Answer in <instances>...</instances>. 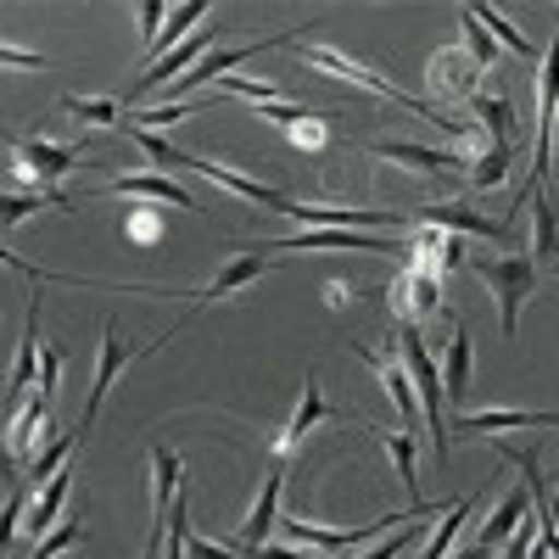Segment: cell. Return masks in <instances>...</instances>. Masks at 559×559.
<instances>
[{"label":"cell","instance_id":"obj_1","mask_svg":"<svg viewBox=\"0 0 559 559\" xmlns=\"http://www.w3.org/2000/svg\"><path fill=\"white\" fill-rule=\"evenodd\" d=\"M471 274L492 292V302H498V331L515 342V331H521V308H526V297L537 292V263H532L526 252H503V258H476Z\"/></svg>","mask_w":559,"mask_h":559},{"label":"cell","instance_id":"obj_2","mask_svg":"<svg viewBox=\"0 0 559 559\" xmlns=\"http://www.w3.org/2000/svg\"><path fill=\"white\" fill-rule=\"evenodd\" d=\"M397 353L408 364V381H414V397L426 408V437L437 448V459H448V397H442V369L426 358V342H419V324H397Z\"/></svg>","mask_w":559,"mask_h":559},{"label":"cell","instance_id":"obj_3","mask_svg":"<svg viewBox=\"0 0 559 559\" xmlns=\"http://www.w3.org/2000/svg\"><path fill=\"white\" fill-rule=\"evenodd\" d=\"M297 62L302 68H324V73H336V79H347V84H358L364 96H381V102H397V107H408V112H419V118H442L431 102H419V96H408V90H397L392 79H381V73H369V68H358L353 57H342V51H331V45H302L297 51Z\"/></svg>","mask_w":559,"mask_h":559},{"label":"cell","instance_id":"obj_4","mask_svg":"<svg viewBox=\"0 0 559 559\" xmlns=\"http://www.w3.org/2000/svg\"><path fill=\"white\" fill-rule=\"evenodd\" d=\"M554 118H559V28H554V45H548V57H543V73H537V152H532V191L548 179Z\"/></svg>","mask_w":559,"mask_h":559},{"label":"cell","instance_id":"obj_5","mask_svg":"<svg viewBox=\"0 0 559 559\" xmlns=\"http://www.w3.org/2000/svg\"><path fill=\"white\" fill-rule=\"evenodd\" d=\"M274 213H286V218H302V224H313V229H364V236H376V229H403L408 218L403 213H381V207H308V202H280Z\"/></svg>","mask_w":559,"mask_h":559},{"label":"cell","instance_id":"obj_6","mask_svg":"<svg viewBox=\"0 0 559 559\" xmlns=\"http://www.w3.org/2000/svg\"><path fill=\"white\" fill-rule=\"evenodd\" d=\"M414 224L448 229V236H487V241H509V236H515V224H509V218H487L476 207H453V202H426L414 213Z\"/></svg>","mask_w":559,"mask_h":559},{"label":"cell","instance_id":"obj_7","mask_svg":"<svg viewBox=\"0 0 559 559\" xmlns=\"http://www.w3.org/2000/svg\"><path fill=\"white\" fill-rule=\"evenodd\" d=\"M280 492H286V464H269L263 492H258V503H252L247 526L229 537V548H236V554H247V548H269V532L280 526Z\"/></svg>","mask_w":559,"mask_h":559},{"label":"cell","instance_id":"obj_8","mask_svg":"<svg viewBox=\"0 0 559 559\" xmlns=\"http://www.w3.org/2000/svg\"><path fill=\"white\" fill-rule=\"evenodd\" d=\"M269 269H274V252H241V258H229V263L207 280V286L197 292V308H191V313H202V308H213V302H224V297L247 292L252 280H258V274H269ZM191 313H185V319H191ZM185 319H179V324H185Z\"/></svg>","mask_w":559,"mask_h":559},{"label":"cell","instance_id":"obj_9","mask_svg":"<svg viewBox=\"0 0 559 559\" xmlns=\"http://www.w3.org/2000/svg\"><path fill=\"white\" fill-rule=\"evenodd\" d=\"M353 353L376 369V376L386 381V397L397 403V414H403V431H419L426 437V426H419V397H414V381H408V364H403V353L397 358H381V353H369L364 342H353Z\"/></svg>","mask_w":559,"mask_h":559},{"label":"cell","instance_id":"obj_10","mask_svg":"<svg viewBox=\"0 0 559 559\" xmlns=\"http://www.w3.org/2000/svg\"><path fill=\"white\" fill-rule=\"evenodd\" d=\"M39 297L28 302V319H23V347H17V364H12V381H7V426H17V403L28 386H39Z\"/></svg>","mask_w":559,"mask_h":559},{"label":"cell","instance_id":"obj_11","mask_svg":"<svg viewBox=\"0 0 559 559\" xmlns=\"http://www.w3.org/2000/svg\"><path fill=\"white\" fill-rule=\"evenodd\" d=\"M134 358V347L118 336V324L107 319L102 324V364H96V381H90V397H84V414H79V426H96V414H102V403H107V386L118 381V369Z\"/></svg>","mask_w":559,"mask_h":559},{"label":"cell","instance_id":"obj_12","mask_svg":"<svg viewBox=\"0 0 559 559\" xmlns=\"http://www.w3.org/2000/svg\"><path fill=\"white\" fill-rule=\"evenodd\" d=\"M376 163H403L408 174H471V157L464 152H431V146H403V140H381L369 146Z\"/></svg>","mask_w":559,"mask_h":559},{"label":"cell","instance_id":"obj_13","mask_svg":"<svg viewBox=\"0 0 559 559\" xmlns=\"http://www.w3.org/2000/svg\"><path fill=\"white\" fill-rule=\"evenodd\" d=\"M213 34H218V23H202V28H197L191 39H179V45H174V51H168V57H163L157 68H146V73H140V84L129 90V102H146V96H152V90H157V84H168V79L179 84V79H185L179 68H191V62L202 57V45H207Z\"/></svg>","mask_w":559,"mask_h":559},{"label":"cell","instance_id":"obj_14","mask_svg":"<svg viewBox=\"0 0 559 559\" xmlns=\"http://www.w3.org/2000/svg\"><path fill=\"white\" fill-rule=\"evenodd\" d=\"M437 302H442V274H419V269H408L397 286H392V308H397L403 324H426V319L437 313Z\"/></svg>","mask_w":559,"mask_h":559},{"label":"cell","instance_id":"obj_15","mask_svg":"<svg viewBox=\"0 0 559 559\" xmlns=\"http://www.w3.org/2000/svg\"><path fill=\"white\" fill-rule=\"evenodd\" d=\"M476 57L471 51H437L431 57V68H426V79H431V90L442 102H471L476 96Z\"/></svg>","mask_w":559,"mask_h":559},{"label":"cell","instance_id":"obj_16","mask_svg":"<svg viewBox=\"0 0 559 559\" xmlns=\"http://www.w3.org/2000/svg\"><path fill=\"white\" fill-rule=\"evenodd\" d=\"M12 152L23 157V168H28L34 179H62L73 163H84V152H79V146H51V140H39V134L12 140Z\"/></svg>","mask_w":559,"mask_h":559},{"label":"cell","instance_id":"obj_17","mask_svg":"<svg viewBox=\"0 0 559 559\" xmlns=\"http://www.w3.org/2000/svg\"><path fill=\"white\" fill-rule=\"evenodd\" d=\"M509 426H559V414H532V408H487V414H459V437H498Z\"/></svg>","mask_w":559,"mask_h":559},{"label":"cell","instance_id":"obj_18","mask_svg":"<svg viewBox=\"0 0 559 559\" xmlns=\"http://www.w3.org/2000/svg\"><path fill=\"white\" fill-rule=\"evenodd\" d=\"M532 515V492H526V481H515V487H503V498H498V509L487 515V526H481V537H476V548H498L509 532H515L521 521Z\"/></svg>","mask_w":559,"mask_h":559},{"label":"cell","instance_id":"obj_19","mask_svg":"<svg viewBox=\"0 0 559 559\" xmlns=\"http://www.w3.org/2000/svg\"><path fill=\"white\" fill-rule=\"evenodd\" d=\"M324 419H336V408L331 403H324V392H319V376H313V369H308V376H302V403H297V414H292V426L286 431H280V453H286V448H297L313 426H324Z\"/></svg>","mask_w":559,"mask_h":559},{"label":"cell","instance_id":"obj_20","mask_svg":"<svg viewBox=\"0 0 559 559\" xmlns=\"http://www.w3.org/2000/svg\"><path fill=\"white\" fill-rule=\"evenodd\" d=\"M202 179H218L224 185V191H236V197H247V202H258V207H280V202H286V191H274V185H263V179H247V174H236V168H224V163H213V157H197L191 163Z\"/></svg>","mask_w":559,"mask_h":559},{"label":"cell","instance_id":"obj_21","mask_svg":"<svg viewBox=\"0 0 559 559\" xmlns=\"http://www.w3.org/2000/svg\"><path fill=\"white\" fill-rule=\"evenodd\" d=\"M464 392H471V324H453L448 358H442V397L464 403Z\"/></svg>","mask_w":559,"mask_h":559},{"label":"cell","instance_id":"obj_22","mask_svg":"<svg viewBox=\"0 0 559 559\" xmlns=\"http://www.w3.org/2000/svg\"><path fill=\"white\" fill-rule=\"evenodd\" d=\"M68 487H73V471H57V481H45V492L34 498L28 521H23V532H28V537H51V532H57L62 503H68Z\"/></svg>","mask_w":559,"mask_h":559},{"label":"cell","instance_id":"obj_23","mask_svg":"<svg viewBox=\"0 0 559 559\" xmlns=\"http://www.w3.org/2000/svg\"><path fill=\"white\" fill-rule=\"evenodd\" d=\"M185 492V464L174 448H152V515H168L174 498Z\"/></svg>","mask_w":559,"mask_h":559},{"label":"cell","instance_id":"obj_24","mask_svg":"<svg viewBox=\"0 0 559 559\" xmlns=\"http://www.w3.org/2000/svg\"><path fill=\"white\" fill-rule=\"evenodd\" d=\"M369 431H376L381 448L392 453V464H397V476H403L408 498L426 503V498H419V431H381V426H369Z\"/></svg>","mask_w":559,"mask_h":559},{"label":"cell","instance_id":"obj_25","mask_svg":"<svg viewBox=\"0 0 559 559\" xmlns=\"http://www.w3.org/2000/svg\"><path fill=\"white\" fill-rule=\"evenodd\" d=\"M453 503H459V498H431V503L419 509V515H414L408 526H397V532H392V537H386L381 548H369V554H358V559H397V554H408V548H414L419 537H426V521H431V515H448Z\"/></svg>","mask_w":559,"mask_h":559},{"label":"cell","instance_id":"obj_26","mask_svg":"<svg viewBox=\"0 0 559 559\" xmlns=\"http://www.w3.org/2000/svg\"><path fill=\"white\" fill-rule=\"evenodd\" d=\"M112 191L118 197H152V202H174V207H185V213H197L202 202H191L179 191L174 179H163V174H123V179H112Z\"/></svg>","mask_w":559,"mask_h":559},{"label":"cell","instance_id":"obj_27","mask_svg":"<svg viewBox=\"0 0 559 559\" xmlns=\"http://www.w3.org/2000/svg\"><path fill=\"white\" fill-rule=\"evenodd\" d=\"M481 503V492H471V498H459L448 515H442V526L431 532V543L419 548V559H448L453 554V543H459V532H464V521H471V509Z\"/></svg>","mask_w":559,"mask_h":559},{"label":"cell","instance_id":"obj_28","mask_svg":"<svg viewBox=\"0 0 559 559\" xmlns=\"http://www.w3.org/2000/svg\"><path fill=\"white\" fill-rule=\"evenodd\" d=\"M509 168H515V146H487L464 179H471V191H498V185L509 179Z\"/></svg>","mask_w":559,"mask_h":559},{"label":"cell","instance_id":"obj_29","mask_svg":"<svg viewBox=\"0 0 559 559\" xmlns=\"http://www.w3.org/2000/svg\"><path fill=\"white\" fill-rule=\"evenodd\" d=\"M471 112L492 134V146H515V118H509V102L503 96H471Z\"/></svg>","mask_w":559,"mask_h":559},{"label":"cell","instance_id":"obj_30","mask_svg":"<svg viewBox=\"0 0 559 559\" xmlns=\"http://www.w3.org/2000/svg\"><path fill=\"white\" fill-rule=\"evenodd\" d=\"M129 140H134V146H140V157L152 163V174H157V168H191V163H197V157H185V152H174L168 140H157V129H146V123H129Z\"/></svg>","mask_w":559,"mask_h":559},{"label":"cell","instance_id":"obj_31","mask_svg":"<svg viewBox=\"0 0 559 559\" xmlns=\"http://www.w3.org/2000/svg\"><path fill=\"white\" fill-rule=\"evenodd\" d=\"M471 12H476V23H481V28H487V34H492L498 45H509V51H515L521 62H537V45H532V39H526V34L515 28V23H503V17H498L492 7H471Z\"/></svg>","mask_w":559,"mask_h":559},{"label":"cell","instance_id":"obj_32","mask_svg":"<svg viewBox=\"0 0 559 559\" xmlns=\"http://www.w3.org/2000/svg\"><path fill=\"white\" fill-rule=\"evenodd\" d=\"M532 213H537V252H543L548 263H559V224H554V202H548L543 185L532 191Z\"/></svg>","mask_w":559,"mask_h":559},{"label":"cell","instance_id":"obj_33","mask_svg":"<svg viewBox=\"0 0 559 559\" xmlns=\"http://www.w3.org/2000/svg\"><path fill=\"white\" fill-rule=\"evenodd\" d=\"M459 23H464V51L476 57V68H492V62H498V39L476 23V12H471V7L459 12Z\"/></svg>","mask_w":559,"mask_h":559},{"label":"cell","instance_id":"obj_34","mask_svg":"<svg viewBox=\"0 0 559 559\" xmlns=\"http://www.w3.org/2000/svg\"><path fill=\"white\" fill-rule=\"evenodd\" d=\"M62 112H73L79 123L102 129V123H118L123 118V102H84V96H62Z\"/></svg>","mask_w":559,"mask_h":559},{"label":"cell","instance_id":"obj_35","mask_svg":"<svg viewBox=\"0 0 559 559\" xmlns=\"http://www.w3.org/2000/svg\"><path fill=\"white\" fill-rule=\"evenodd\" d=\"M185 537H191V492H179L168 509V548L163 559H185Z\"/></svg>","mask_w":559,"mask_h":559},{"label":"cell","instance_id":"obj_36","mask_svg":"<svg viewBox=\"0 0 559 559\" xmlns=\"http://www.w3.org/2000/svg\"><path fill=\"white\" fill-rule=\"evenodd\" d=\"M39 207H73V202L57 197V191H45V197H7V202H0V218H7V229H12L17 218H34Z\"/></svg>","mask_w":559,"mask_h":559},{"label":"cell","instance_id":"obj_37","mask_svg":"<svg viewBox=\"0 0 559 559\" xmlns=\"http://www.w3.org/2000/svg\"><path fill=\"white\" fill-rule=\"evenodd\" d=\"M286 134H292V146H297V152H324V140H331L324 118H313V112H302V118H297Z\"/></svg>","mask_w":559,"mask_h":559},{"label":"cell","instance_id":"obj_38","mask_svg":"<svg viewBox=\"0 0 559 559\" xmlns=\"http://www.w3.org/2000/svg\"><path fill=\"white\" fill-rule=\"evenodd\" d=\"M84 543V521H68V526H57L51 537H39V548H34V559H57V554H68V548H79Z\"/></svg>","mask_w":559,"mask_h":559},{"label":"cell","instance_id":"obj_39","mask_svg":"<svg viewBox=\"0 0 559 559\" xmlns=\"http://www.w3.org/2000/svg\"><path fill=\"white\" fill-rule=\"evenodd\" d=\"M163 23H168V7H163V0H146V7H140V34H146V51L157 45Z\"/></svg>","mask_w":559,"mask_h":559},{"label":"cell","instance_id":"obj_40","mask_svg":"<svg viewBox=\"0 0 559 559\" xmlns=\"http://www.w3.org/2000/svg\"><path fill=\"white\" fill-rule=\"evenodd\" d=\"M185 559H241L236 548H218V543H207V537H197V526H191V537H185Z\"/></svg>","mask_w":559,"mask_h":559},{"label":"cell","instance_id":"obj_41","mask_svg":"<svg viewBox=\"0 0 559 559\" xmlns=\"http://www.w3.org/2000/svg\"><path fill=\"white\" fill-rule=\"evenodd\" d=\"M258 118H269V123H280V129H292V123L302 118V107H292V102H274V107H258Z\"/></svg>","mask_w":559,"mask_h":559},{"label":"cell","instance_id":"obj_42","mask_svg":"<svg viewBox=\"0 0 559 559\" xmlns=\"http://www.w3.org/2000/svg\"><path fill=\"white\" fill-rule=\"evenodd\" d=\"M163 548H168V515L152 521V537H146V554H140V559H163Z\"/></svg>","mask_w":559,"mask_h":559},{"label":"cell","instance_id":"obj_43","mask_svg":"<svg viewBox=\"0 0 559 559\" xmlns=\"http://www.w3.org/2000/svg\"><path fill=\"white\" fill-rule=\"evenodd\" d=\"M241 559H324V554H286V548H247Z\"/></svg>","mask_w":559,"mask_h":559},{"label":"cell","instance_id":"obj_44","mask_svg":"<svg viewBox=\"0 0 559 559\" xmlns=\"http://www.w3.org/2000/svg\"><path fill=\"white\" fill-rule=\"evenodd\" d=\"M453 559H492V554H487V548H476V543H471V548H459V554H453Z\"/></svg>","mask_w":559,"mask_h":559},{"label":"cell","instance_id":"obj_45","mask_svg":"<svg viewBox=\"0 0 559 559\" xmlns=\"http://www.w3.org/2000/svg\"><path fill=\"white\" fill-rule=\"evenodd\" d=\"M554 274H559V263H554Z\"/></svg>","mask_w":559,"mask_h":559}]
</instances>
